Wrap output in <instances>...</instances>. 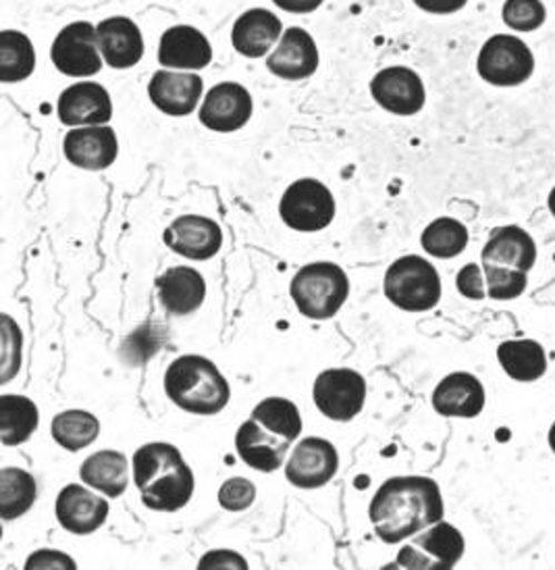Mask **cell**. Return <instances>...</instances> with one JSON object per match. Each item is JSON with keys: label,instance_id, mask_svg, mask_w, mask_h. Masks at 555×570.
<instances>
[{"label": "cell", "instance_id": "obj_13", "mask_svg": "<svg viewBox=\"0 0 555 570\" xmlns=\"http://www.w3.org/2000/svg\"><path fill=\"white\" fill-rule=\"evenodd\" d=\"M250 117L252 96L236 81H222L210 88L200 107V124L219 134L238 131L250 121Z\"/></svg>", "mask_w": 555, "mask_h": 570}, {"label": "cell", "instance_id": "obj_17", "mask_svg": "<svg viewBox=\"0 0 555 570\" xmlns=\"http://www.w3.org/2000/svg\"><path fill=\"white\" fill-rule=\"evenodd\" d=\"M165 244L179 256L191 261H208L221 250V227L208 217L200 215H186L177 217L165 229Z\"/></svg>", "mask_w": 555, "mask_h": 570}, {"label": "cell", "instance_id": "obj_12", "mask_svg": "<svg viewBox=\"0 0 555 570\" xmlns=\"http://www.w3.org/2000/svg\"><path fill=\"white\" fill-rule=\"evenodd\" d=\"M339 466V456L331 442L320 438H306L294 448L287 460V481L300 490H317L327 485Z\"/></svg>", "mask_w": 555, "mask_h": 570}, {"label": "cell", "instance_id": "obj_41", "mask_svg": "<svg viewBox=\"0 0 555 570\" xmlns=\"http://www.w3.org/2000/svg\"><path fill=\"white\" fill-rule=\"evenodd\" d=\"M414 4L433 16H452L462 11L468 0H414Z\"/></svg>", "mask_w": 555, "mask_h": 570}, {"label": "cell", "instance_id": "obj_35", "mask_svg": "<svg viewBox=\"0 0 555 570\" xmlns=\"http://www.w3.org/2000/svg\"><path fill=\"white\" fill-rule=\"evenodd\" d=\"M483 271L487 277V296L493 301H514L523 296L528 285V277L521 269L483 263Z\"/></svg>", "mask_w": 555, "mask_h": 570}, {"label": "cell", "instance_id": "obj_3", "mask_svg": "<svg viewBox=\"0 0 555 570\" xmlns=\"http://www.w3.org/2000/svg\"><path fill=\"white\" fill-rule=\"evenodd\" d=\"M165 392L181 411L210 416L221 412L231 390L221 371L205 356H181L165 373Z\"/></svg>", "mask_w": 555, "mask_h": 570}, {"label": "cell", "instance_id": "obj_34", "mask_svg": "<svg viewBox=\"0 0 555 570\" xmlns=\"http://www.w3.org/2000/svg\"><path fill=\"white\" fill-rule=\"evenodd\" d=\"M420 244L430 256L454 258L466 250L468 229L452 217H439L423 232Z\"/></svg>", "mask_w": 555, "mask_h": 570}, {"label": "cell", "instance_id": "obj_21", "mask_svg": "<svg viewBox=\"0 0 555 570\" xmlns=\"http://www.w3.org/2000/svg\"><path fill=\"white\" fill-rule=\"evenodd\" d=\"M157 292L162 308L175 317L196 313L207 298L205 277L190 267H171L157 279Z\"/></svg>", "mask_w": 555, "mask_h": 570}, {"label": "cell", "instance_id": "obj_22", "mask_svg": "<svg viewBox=\"0 0 555 570\" xmlns=\"http://www.w3.org/2000/svg\"><path fill=\"white\" fill-rule=\"evenodd\" d=\"M239 459L260 473H275L281 469L291 442L270 433L250 416L236 435Z\"/></svg>", "mask_w": 555, "mask_h": 570}, {"label": "cell", "instance_id": "obj_40", "mask_svg": "<svg viewBox=\"0 0 555 570\" xmlns=\"http://www.w3.org/2000/svg\"><path fill=\"white\" fill-rule=\"evenodd\" d=\"M198 569H248V562L236 554V552H229V550H217V552H208Z\"/></svg>", "mask_w": 555, "mask_h": 570}, {"label": "cell", "instance_id": "obj_16", "mask_svg": "<svg viewBox=\"0 0 555 570\" xmlns=\"http://www.w3.org/2000/svg\"><path fill=\"white\" fill-rule=\"evenodd\" d=\"M63 150L71 165L88 171H100L117 160L119 142L112 127H76L65 136Z\"/></svg>", "mask_w": 555, "mask_h": 570}, {"label": "cell", "instance_id": "obj_25", "mask_svg": "<svg viewBox=\"0 0 555 570\" xmlns=\"http://www.w3.org/2000/svg\"><path fill=\"white\" fill-rule=\"evenodd\" d=\"M537 261V246L528 232L518 225H506L493 229L492 238L483 248V263L512 267L524 273L535 267Z\"/></svg>", "mask_w": 555, "mask_h": 570}, {"label": "cell", "instance_id": "obj_20", "mask_svg": "<svg viewBox=\"0 0 555 570\" xmlns=\"http://www.w3.org/2000/svg\"><path fill=\"white\" fill-rule=\"evenodd\" d=\"M102 59L112 69H129L143 57L140 28L128 17H109L96 26Z\"/></svg>", "mask_w": 555, "mask_h": 570}, {"label": "cell", "instance_id": "obj_26", "mask_svg": "<svg viewBox=\"0 0 555 570\" xmlns=\"http://www.w3.org/2000/svg\"><path fill=\"white\" fill-rule=\"evenodd\" d=\"M284 33L279 17L267 9H250L238 17L231 32V45L248 59H260Z\"/></svg>", "mask_w": 555, "mask_h": 570}, {"label": "cell", "instance_id": "obj_39", "mask_svg": "<svg viewBox=\"0 0 555 570\" xmlns=\"http://www.w3.org/2000/svg\"><path fill=\"white\" fill-rule=\"evenodd\" d=\"M26 569H78L76 562L69 558V556L61 554V552H54V550H40L36 554L28 558L26 562Z\"/></svg>", "mask_w": 555, "mask_h": 570}, {"label": "cell", "instance_id": "obj_9", "mask_svg": "<svg viewBox=\"0 0 555 570\" xmlns=\"http://www.w3.org/2000/svg\"><path fill=\"white\" fill-rule=\"evenodd\" d=\"M98 32L90 21H76L54 38L50 57L54 67L69 78H90L102 69Z\"/></svg>", "mask_w": 555, "mask_h": 570}, {"label": "cell", "instance_id": "obj_1", "mask_svg": "<svg viewBox=\"0 0 555 570\" xmlns=\"http://www.w3.org/2000/svg\"><path fill=\"white\" fill-rule=\"evenodd\" d=\"M444 498L428 476H394L375 493L368 517L377 538L399 543L444 521Z\"/></svg>", "mask_w": 555, "mask_h": 570}, {"label": "cell", "instance_id": "obj_42", "mask_svg": "<svg viewBox=\"0 0 555 570\" xmlns=\"http://www.w3.org/2000/svg\"><path fill=\"white\" fill-rule=\"evenodd\" d=\"M272 2L287 13H313L323 4V0H272Z\"/></svg>", "mask_w": 555, "mask_h": 570}, {"label": "cell", "instance_id": "obj_23", "mask_svg": "<svg viewBox=\"0 0 555 570\" xmlns=\"http://www.w3.org/2000/svg\"><path fill=\"white\" fill-rule=\"evenodd\" d=\"M212 61L207 36L191 26H175L162 33L159 63L174 69H205Z\"/></svg>", "mask_w": 555, "mask_h": 570}, {"label": "cell", "instance_id": "obj_29", "mask_svg": "<svg viewBox=\"0 0 555 570\" xmlns=\"http://www.w3.org/2000/svg\"><path fill=\"white\" fill-rule=\"evenodd\" d=\"M38 406L30 397H0V442L4 445L26 444L38 429Z\"/></svg>", "mask_w": 555, "mask_h": 570}, {"label": "cell", "instance_id": "obj_5", "mask_svg": "<svg viewBox=\"0 0 555 570\" xmlns=\"http://www.w3.org/2000/svg\"><path fill=\"white\" fill-rule=\"evenodd\" d=\"M383 289L387 301L408 313H425L442 301V277L416 254L402 256L385 273Z\"/></svg>", "mask_w": 555, "mask_h": 570}, {"label": "cell", "instance_id": "obj_14", "mask_svg": "<svg viewBox=\"0 0 555 570\" xmlns=\"http://www.w3.org/2000/svg\"><path fill=\"white\" fill-rule=\"evenodd\" d=\"M59 119L63 126H107L112 117L111 96L96 81L73 83L59 96Z\"/></svg>", "mask_w": 555, "mask_h": 570}, {"label": "cell", "instance_id": "obj_28", "mask_svg": "<svg viewBox=\"0 0 555 570\" xmlns=\"http://www.w3.org/2000/svg\"><path fill=\"white\" fill-rule=\"evenodd\" d=\"M497 361L512 380L521 383L541 380L547 371L545 350L535 340L504 342L497 348Z\"/></svg>", "mask_w": 555, "mask_h": 570}, {"label": "cell", "instance_id": "obj_30", "mask_svg": "<svg viewBox=\"0 0 555 570\" xmlns=\"http://www.w3.org/2000/svg\"><path fill=\"white\" fill-rule=\"evenodd\" d=\"M36 69V52L26 33L4 30L0 33V81L28 80Z\"/></svg>", "mask_w": 555, "mask_h": 570}, {"label": "cell", "instance_id": "obj_11", "mask_svg": "<svg viewBox=\"0 0 555 570\" xmlns=\"http://www.w3.org/2000/svg\"><path fill=\"white\" fill-rule=\"evenodd\" d=\"M370 95L385 111L410 117L423 111L427 92L420 76L410 67H385L373 81Z\"/></svg>", "mask_w": 555, "mask_h": 570}, {"label": "cell", "instance_id": "obj_44", "mask_svg": "<svg viewBox=\"0 0 555 570\" xmlns=\"http://www.w3.org/2000/svg\"><path fill=\"white\" fill-rule=\"evenodd\" d=\"M549 448L554 450L555 454V423L552 425V429H549Z\"/></svg>", "mask_w": 555, "mask_h": 570}, {"label": "cell", "instance_id": "obj_32", "mask_svg": "<svg viewBox=\"0 0 555 570\" xmlns=\"http://www.w3.org/2000/svg\"><path fill=\"white\" fill-rule=\"evenodd\" d=\"M50 433H52V440L65 450L80 452L83 448L95 444L100 433V423L90 412L67 411L52 419Z\"/></svg>", "mask_w": 555, "mask_h": 570}, {"label": "cell", "instance_id": "obj_6", "mask_svg": "<svg viewBox=\"0 0 555 570\" xmlns=\"http://www.w3.org/2000/svg\"><path fill=\"white\" fill-rule=\"evenodd\" d=\"M478 76L497 88H514L535 73V55L528 45L512 33H495L478 52Z\"/></svg>", "mask_w": 555, "mask_h": 570}, {"label": "cell", "instance_id": "obj_10", "mask_svg": "<svg viewBox=\"0 0 555 570\" xmlns=\"http://www.w3.org/2000/svg\"><path fill=\"white\" fill-rule=\"evenodd\" d=\"M313 397L327 419L346 423L358 416L365 406V377L351 368L323 371L315 381Z\"/></svg>", "mask_w": 555, "mask_h": 570}, {"label": "cell", "instance_id": "obj_31", "mask_svg": "<svg viewBox=\"0 0 555 570\" xmlns=\"http://www.w3.org/2000/svg\"><path fill=\"white\" fill-rule=\"evenodd\" d=\"M36 479L30 473L7 466L0 471V517L13 521L23 517L36 502Z\"/></svg>", "mask_w": 555, "mask_h": 570}, {"label": "cell", "instance_id": "obj_43", "mask_svg": "<svg viewBox=\"0 0 555 570\" xmlns=\"http://www.w3.org/2000/svg\"><path fill=\"white\" fill-rule=\"evenodd\" d=\"M547 205H549V210H552V215L555 217V188L549 191V198H547Z\"/></svg>", "mask_w": 555, "mask_h": 570}, {"label": "cell", "instance_id": "obj_4", "mask_svg": "<svg viewBox=\"0 0 555 570\" xmlns=\"http://www.w3.org/2000/svg\"><path fill=\"white\" fill-rule=\"evenodd\" d=\"M289 294L304 317L327 321L348 301V275L335 263H313L294 275Z\"/></svg>", "mask_w": 555, "mask_h": 570}, {"label": "cell", "instance_id": "obj_37", "mask_svg": "<svg viewBox=\"0 0 555 570\" xmlns=\"http://www.w3.org/2000/svg\"><path fill=\"white\" fill-rule=\"evenodd\" d=\"M256 498V488L244 476H234L225 481L219 490V504L229 512H239L252 507Z\"/></svg>", "mask_w": 555, "mask_h": 570}, {"label": "cell", "instance_id": "obj_38", "mask_svg": "<svg viewBox=\"0 0 555 570\" xmlns=\"http://www.w3.org/2000/svg\"><path fill=\"white\" fill-rule=\"evenodd\" d=\"M456 285L464 298L468 301H485L487 296V287L483 282V271L475 263L462 267L458 277H456Z\"/></svg>", "mask_w": 555, "mask_h": 570}, {"label": "cell", "instance_id": "obj_8", "mask_svg": "<svg viewBox=\"0 0 555 570\" xmlns=\"http://www.w3.org/2000/svg\"><path fill=\"white\" fill-rule=\"evenodd\" d=\"M464 556V538L454 524H430L427 531L413 543L404 546L397 554L396 564L402 569L452 570Z\"/></svg>", "mask_w": 555, "mask_h": 570}, {"label": "cell", "instance_id": "obj_33", "mask_svg": "<svg viewBox=\"0 0 555 570\" xmlns=\"http://www.w3.org/2000/svg\"><path fill=\"white\" fill-rule=\"evenodd\" d=\"M252 419L262 428L269 429L270 433L284 438L287 442H296L301 433L300 411L294 402L286 397H267L262 400L255 411Z\"/></svg>", "mask_w": 555, "mask_h": 570}, {"label": "cell", "instance_id": "obj_18", "mask_svg": "<svg viewBox=\"0 0 555 570\" xmlns=\"http://www.w3.org/2000/svg\"><path fill=\"white\" fill-rule=\"evenodd\" d=\"M57 519L65 531L73 535H90L107 523L109 502L83 485H67L57 498Z\"/></svg>", "mask_w": 555, "mask_h": 570}, {"label": "cell", "instance_id": "obj_2", "mask_svg": "<svg viewBox=\"0 0 555 570\" xmlns=\"http://www.w3.org/2000/svg\"><path fill=\"white\" fill-rule=\"evenodd\" d=\"M133 483L142 504L159 512L186 507L194 493V473L171 444H146L133 454Z\"/></svg>", "mask_w": 555, "mask_h": 570}, {"label": "cell", "instance_id": "obj_15", "mask_svg": "<svg viewBox=\"0 0 555 570\" xmlns=\"http://www.w3.org/2000/svg\"><path fill=\"white\" fill-rule=\"evenodd\" d=\"M202 92V78L186 71L160 69L148 83V96L152 105L169 117H186L196 111Z\"/></svg>", "mask_w": 555, "mask_h": 570}, {"label": "cell", "instance_id": "obj_36", "mask_svg": "<svg viewBox=\"0 0 555 570\" xmlns=\"http://www.w3.org/2000/svg\"><path fill=\"white\" fill-rule=\"evenodd\" d=\"M502 19L514 32H535L547 19V9L541 0H506Z\"/></svg>", "mask_w": 555, "mask_h": 570}, {"label": "cell", "instance_id": "obj_7", "mask_svg": "<svg viewBox=\"0 0 555 570\" xmlns=\"http://www.w3.org/2000/svg\"><path fill=\"white\" fill-rule=\"evenodd\" d=\"M279 215L287 227L296 232H320L334 222V194L317 179H298L284 194Z\"/></svg>", "mask_w": 555, "mask_h": 570}, {"label": "cell", "instance_id": "obj_27", "mask_svg": "<svg viewBox=\"0 0 555 570\" xmlns=\"http://www.w3.org/2000/svg\"><path fill=\"white\" fill-rule=\"evenodd\" d=\"M81 481L109 498H119L129 485L128 459L115 450H100L83 460L80 469Z\"/></svg>", "mask_w": 555, "mask_h": 570}, {"label": "cell", "instance_id": "obj_24", "mask_svg": "<svg viewBox=\"0 0 555 570\" xmlns=\"http://www.w3.org/2000/svg\"><path fill=\"white\" fill-rule=\"evenodd\" d=\"M433 409L442 416L475 419L485 409L483 383L470 373L447 375L433 392Z\"/></svg>", "mask_w": 555, "mask_h": 570}, {"label": "cell", "instance_id": "obj_19", "mask_svg": "<svg viewBox=\"0 0 555 570\" xmlns=\"http://www.w3.org/2000/svg\"><path fill=\"white\" fill-rule=\"evenodd\" d=\"M267 69L281 80H306L318 69V48L301 28H289L267 59Z\"/></svg>", "mask_w": 555, "mask_h": 570}]
</instances>
